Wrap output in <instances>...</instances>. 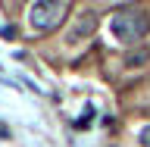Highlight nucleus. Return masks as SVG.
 Wrapping results in <instances>:
<instances>
[{"mask_svg":"<svg viewBox=\"0 0 150 147\" xmlns=\"http://www.w3.org/2000/svg\"><path fill=\"white\" fill-rule=\"evenodd\" d=\"M63 13H66L63 0H35L28 9V19H31L35 31H53L63 22Z\"/></svg>","mask_w":150,"mask_h":147,"instance_id":"f03ea898","label":"nucleus"},{"mask_svg":"<svg viewBox=\"0 0 150 147\" xmlns=\"http://www.w3.org/2000/svg\"><path fill=\"white\" fill-rule=\"evenodd\" d=\"M138 141H141V147H150V125H144L138 131Z\"/></svg>","mask_w":150,"mask_h":147,"instance_id":"39448f33","label":"nucleus"},{"mask_svg":"<svg viewBox=\"0 0 150 147\" xmlns=\"http://www.w3.org/2000/svg\"><path fill=\"white\" fill-rule=\"evenodd\" d=\"M91 28H94V16H91V13H84L81 22H78V28H75V31H69V44H78V41H81Z\"/></svg>","mask_w":150,"mask_h":147,"instance_id":"7ed1b4c3","label":"nucleus"},{"mask_svg":"<svg viewBox=\"0 0 150 147\" xmlns=\"http://www.w3.org/2000/svg\"><path fill=\"white\" fill-rule=\"evenodd\" d=\"M147 60H150V50H141V53H131L128 60H125V66H131V69H134V66L147 63Z\"/></svg>","mask_w":150,"mask_h":147,"instance_id":"20e7f679","label":"nucleus"},{"mask_svg":"<svg viewBox=\"0 0 150 147\" xmlns=\"http://www.w3.org/2000/svg\"><path fill=\"white\" fill-rule=\"evenodd\" d=\"M110 31L122 44H138L141 38L150 31V16L141 13V9H119L110 19Z\"/></svg>","mask_w":150,"mask_h":147,"instance_id":"f257e3e1","label":"nucleus"}]
</instances>
